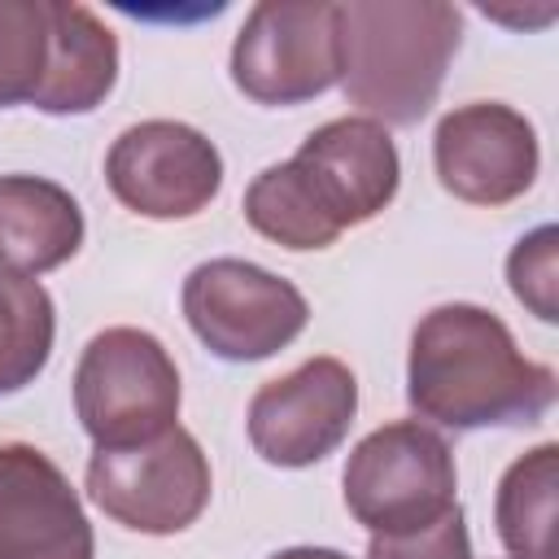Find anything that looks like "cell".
I'll use <instances>...</instances> for the list:
<instances>
[{"instance_id": "cell-1", "label": "cell", "mask_w": 559, "mask_h": 559, "mask_svg": "<svg viewBox=\"0 0 559 559\" xmlns=\"http://www.w3.org/2000/svg\"><path fill=\"white\" fill-rule=\"evenodd\" d=\"M406 402L454 432L537 424L555 406V371L528 358L493 310L450 301L411 332Z\"/></svg>"}, {"instance_id": "cell-2", "label": "cell", "mask_w": 559, "mask_h": 559, "mask_svg": "<svg viewBox=\"0 0 559 559\" xmlns=\"http://www.w3.org/2000/svg\"><path fill=\"white\" fill-rule=\"evenodd\" d=\"M463 17L445 0H349L336 4L341 87L380 127L419 122L459 52Z\"/></svg>"}, {"instance_id": "cell-3", "label": "cell", "mask_w": 559, "mask_h": 559, "mask_svg": "<svg viewBox=\"0 0 559 559\" xmlns=\"http://www.w3.org/2000/svg\"><path fill=\"white\" fill-rule=\"evenodd\" d=\"M179 367L144 328H105L74 367V415L96 450L153 441L179 419Z\"/></svg>"}, {"instance_id": "cell-4", "label": "cell", "mask_w": 559, "mask_h": 559, "mask_svg": "<svg viewBox=\"0 0 559 559\" xmlns=\"http://www.w3.org/2000/svg\"><path fill=\"white\" fill-rule=\"evenodd\" d=\"M345 507L371 537L415 533L459 507V472L450 445L419 419L367 432L341 472Z\"/></svg>"}, {"instance_id": "cell-5", "label": "cell", "mask_w": 559, "mask_h": 559, "mask_svg": "<svg viewBox=\"0 0 559 559\" xmlns=\"http://www.w3.org/2000/svg\"><path fill=\"white\" fill-rule=\"evenodd\" d=\"M183 319L223 362H262L293 345L310 306L301 288L245 258H210L183 280Z\"/></svg>"}, {"instance_id": "cell-6", "label": "cell", "mask_w": 559, "mask_h": 559, "mask_svg": "<svg viewBox=\"0 0 559 559\" xmlns=\"http://www.w3.org/2000/svg\"><path fill=\"white\" fill-rule=\"evenodd\" d=\"M210 459L188 428H170L127 450H96L87 459L92 502L122 528L170 537L210 507Z\"/></svg>"}, {"instance_id": "cell-7", "label": "cell", "mask_w": 559, "mask_h": 559, "mask_svg": "<svg viewBox=\"0 0 559 559\" xmlns=\"http://www.w3.org/2000/svg\"><path fill=\"white\" fill-rule=\"evenodd\" d=\"M341 79L336 4L262 0L249 9L231 44V83L253 105H301Z\"/></svg>"}, {"instance_id": "cell-8", "label": "cell", "mask_w": 559, "mask_h": 559, "mask_svg": "<svg viewBox=\"0 0 559 559\" xmlns=\"http://www.w3.org/2000/svg\"><path fill=\"white\" fill-rule=\"evenodd\" d=\"M105 183L140 218H197L223 188V157L197 127L148 118L109 144Z\"/></svg>"}, {"instance_id": "cell-9", "label": "cell", "mask_w": 559, "mask_h": 559, "mask_svg": "<svg viewBox=\"0 0 559 559\" xmlns=\"http://www.w3.org/2000/svg\"><path fill=\"white\" fill-rule=\"evenodd\" d=\"M358 415V380L341 358H306L280 380H266L249 402V445L271 467L323 463Z\"/></svg>"}, {"instance_id": "cell-10", "label": "cell", "mask_w": 559, "mask_h": 559, "mask_svg": "<svg viewBox=\"0 0 559 559\" xmlns=\"http://www.w3.org/2000/svg\"><path fill=\"white\" fill-rule=\"evenodd\" d=\"M432 166L450 197L498 210L533 188L542 148L533 122L520 109L502 100H472L437 122Z\"/></svg>"}, {"instance_id": "cell-11", "label": "cell", "mask_w": 559, "mask_h": 559, "mask_svg": "<svg viewBox=\"0 0 559 559\" xmlns=\"http://www.w3.org/2000/svg\"><path fill=\"white\" fill-rule=\"evenodd\" d=\"M0 559H96L70 476L35 445H0Z\"/></svg>"}, {"instance_id": "cell-12", "label": "cell", "mask_w": 559, "mask_h": 559, "mask_svg": "<svg viewBox=\"0 0 559 559\" xmlns=\"http://www.w3.org/2000/svg\"><path fill=\"white\" fill-rule=\"evenodd\" d=\"M293 162L306 170L319 205L341 231L362 227L380 210H389L402 183V162L389 127L362 114L332 118L319 131H310Z\"/></svg>"}, {"instance_id": "cell-13", "label": "cell", "mask_w": 559, "mask_h": 559, "mask_svg": "<svg viewBox=\"0 0 559 559\" xmlns=\"http://www.w3.org/2000/svg\"><path fill=\"white\" fill-rule=\"evenodd\" d=\"M118 83V39L79 0H48V61L31 96L35 109L70 118L92 114Z\"/></svg>"}, {"instance_id": "cell-14", "label": "cell", "mask_w": 559, "mask_h": 559, "mask_svg": "<svg viewBox=\"0 0 559 559\" xmlns=\"http://www.w3.org/2000/svg\"><path fill=\"white\" fill-rule=\"evenodd\" d=\"M83 245L79 201L44 175H0V271L44 275Z\"/></svg>"}, {"instance_id": "cell-15", "label": "cell", "mask_w": 559, "mask_h": 559, "mask_svg": "<svg viewBox=\"0 0 559 559\" xmlns=\"http://www.w3.org/2000/svg\"><path fill=\"white\" fill-rule=\"evenodd\" d=\"M555 485H559L555 441H542L502 472L493 498V524L511 559H555Z\"/></svg>"}, {"instance_id": "cell-16", "label": "cell", "mask_w": 559, "mask_h": 559, "mask_svg": "<svg viewBox=\"0 0 559 559\" xmlns=\"http://www.w3.org/2000/svg\"><path fill=\"white\" fill-rule=\"evenodd\" d=\"M245 218L258 236L284 245V249H328L341 240V227L319 205L306 170L288 157L280 166H266L245 188Z\"/></svg>"}, {"instance_id": "cell-17", "label": "cell", "mask_w": 559, "mask_h": 559, "mask_svg": "<svg viewBox=\"0 0 559 559\" xmlns=\"http://www.w3.org/2000/svg\"><path fill=\"white\" fill-rule=\"evenodd\" d=\"M57 310L39 280L0 271V397L22 393L52 358Z\"/></svg>"}, {"instance_id": "cell-18", "label": "cell", "mask_w": 559, "mask_h": 559, "mask_svg": "<svg viewBox=\"0 0 559 559\" xmlns=\"http://www.w3.org/2000/svg\"><path fill=\"white\" fill-rule=\"evenodd\" d=\"M48 61V0H0V109L31 105Z\"/></svg>"}, {"instance_id": "cell-19", "label": "cell", "mask_w": 559, "mask_h": 559, "mask_svg": "<svg viewBox=\"0 0 559 559\" xmlns=\"http://www.w3.org/2000/svg\"><path fill=\"white\" fill-rule=\"evenodd\" d=\"M555 253H559V231L550 223H542L528 236H520L511 258H507V284H511L515 301L528 306L542 323L559 319V301H555L559 266H555Z\"/></svg>"}, {"instance_id": "cell-20", "label": "cell", "mask_w": 559, "mask_h": 559, "mask_svg": "<svg viewBox=\"0 0 559 559\" xmlns=\"http://www.w3.org/2000/svg\"><path fill=\"white\" fill-rule=\"evenodd\" d=\"M367 559H472V537H467V524H463V507L445 511L441 520H432L415 533L371 537Z\"/></svg>"}, {"instance_id": "cell-21", "label": "cell", "mask_w": 559, "mask_h": 559, "mask_svg": "<svg viewBox=\"0 0 559 559\" xmlns=\"http://www.w3.org/2000/svg\"><path fill=\"white\" fill-rule=\"evenodd\" d=\"M271 559H349V555L328 550V546H288V550H275Z\"/></svg>"}]
</instances>
